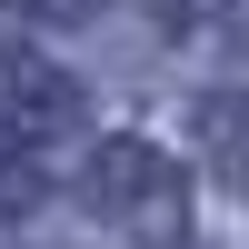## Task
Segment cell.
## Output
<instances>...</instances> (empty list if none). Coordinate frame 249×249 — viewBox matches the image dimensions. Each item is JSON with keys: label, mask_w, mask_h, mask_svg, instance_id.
<instances>
[{"label": "cell", "mask_w": 249, "mask_h": 249, "mask_svg": "<svg viewBox=\"0 0 249 249\" xmlns=\"http://www.w3.org/2000/svg\"><path fill=\"white\" fill-rule=\"evenodd\" d=\"M199 150L219 160L230 190H249V100H199Z\"/></svg>", "instance_id": "obj_3"}, {"label": "cell", "mask_w": 249, "mask_h": 249, "mask_svg": "<svg viewBox=\"0 0 249 249\" xmlns=\"http://www.w3.org/2000/svg\"><path fill=\"white\" fill-rule=\"evenodd\" d=\"M10 10H30V20H90L100 0H10Z\"/></svg>", "instance_id": "obj_4"}, {"label": "cell", "mask_w": 249, "mask_h": 249, "mask_svg": "<svg viewBox=\"0 0 249 249\" xmlns=\"http://www.w3.org/2000/svg\"><path fill=\"white\" fill-rule=\"evenodd\" d=\"M0 120L10 130H60L70 120V80L30 50H0Z\"/></svg>", "instance_id": "obj_2"}, {"label": "cell", "mask_w": 249, "mask_h": 249, "mask_svg": "<svg viewBox=\"0 0 249 249\" xmlns=\"http://www.w3.org/2000/svg\"><path fill=\"white\" fill-rule=\"evenodd\" d=\"M230 0H170V20H219Z\"/></svg>", "instance_id": "obj_5"}, {"label": "cell", "mask_w": 249, "mask_h": 249, "mask_svg": "<svg viewBox=\"0 0 249 249\" xmlns=\"http://www.w3.org/2000/svg\"><path fill=\"white\" fill-rule=\"evenodd\" d=\"M90 210L130 239H179L190 230V190H179V160L150 140H110L90 160Z\"/></svg>", "instance_id": "obj_1"}]
</instances>
